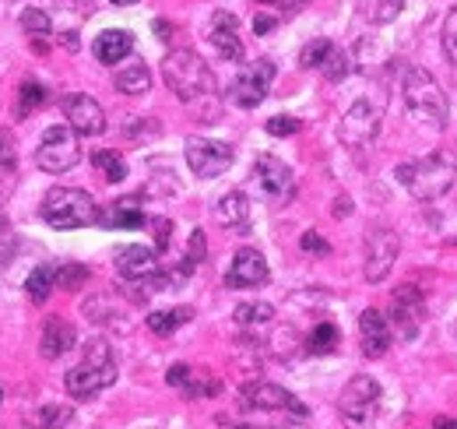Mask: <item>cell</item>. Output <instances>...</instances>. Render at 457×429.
Returning a JSON list of instances; mask_svg holds the SVG:
<instances>
[{"mask_svg":"<svg viewBox=\"0 0 457 429\" xmlns=\"http://www.w3.org/2000/svg\"><path fill=\"white\" fill-rule=\"evenodd\" d=\"M398 183L415 198V201H436L444 198L457 180V152L451 148H436L433 156L415 162H401L395 169Z\"/></svg>","mask_w":457,"mask_h":429,"instance_id":"1","label":"cell"},{"mask_svg":"<svg viewBox=\"0 0 457 429\" xmlns=\"http://www.w3.org/2000/svg\"><path fill=\"white\" fill-rule=\"evenodd\" d=\"M63 383H67V394H71L74 401H88V398H96L99 391L113 387L116 363H113L110 341H106V338H92V341L85 345V359L63 376Z\"/></svg>","mask_w":457,"mask_h":429,"instance_id":"2","label":"cell"},{"mask_svg":"<svg viewBox=\"0 0 457 429\" xmlns=\"http://www.w3.org/2000/svg\"><path fill=\"white\" fill-rule=\"evenodd\" d=\"M162 81L179 103H197L215 92V74L212 67L194 54V50H170L162 60Z\"/></svg>","mask_w":457,"mask_h":429,"instance_id":"3","label":"cell"},{"mask_svg":"<svg viewBox=\"0 0 457 429\" xmlns=\"http://www.w3.org/2000/svg\"><path fill=\"white\" fill-rule=\"evenodd\" d=\"M401 96L408 109L433 123V127H447V116H451V103H447V92L440 88V81L426 71V67H408L401 74Z\"/></svg>","mask_w":457,"mask_h":429,"instance_id":"4","label":"cell"},{"mask_svg":"<svg viewBox=\"0 0 457 429\" xmlns=\"http://www.w3.org/2000/svg\"><path fill=\"white\" fill-rule=\"evenodd\" d=\"M39 212L54 229H85V225H96V218H99L92 194H85L78 187H54L43 198Z\"/></svg>","mask_w":457,"mask_h":429,"instance_id":"5","label":"cell"},{"mask_svg":"<svg viewBox=\"0 0 457 429\" xmlns=\"http://www.w3.org/2000/svg\"><path fill=\"white\" fill-rule=\"evenodd\" d=\"M377 412H380V383L366 374L352 376L338 394V416L345 429H370Z\"/></svg>","mask_w":457,"mask_h":429,"instance_id":"6","label":"cell"},{"mask_svg":"<svg viewBox=\"0 0 457 429\" xmlns=\"http://www.w3.org/2000/svg\"><path fill=\"white\" fill-rule=\"evenodd\" d=\"M36 162H39V169H46V172H67V169H74L78 162H81V145H78V134L71 130V127H50L46 134H43V141H39V148H36Z\"/></svg>","mask_w":457,"mask_h":429,"instance_id":"7","label":"cell"},{"mask_svg":"<svg viewBox=\"0 0 457 429\" xmlns=\"http://www.w3.org/2000/svg\"><path fill=\"white\" fill-rule=\"evenodd\" d=\"M239 408L243 412H286L295 419H306V405L278 383H246L239 391Z\"/></svg>","mask_w":457,"mask_h":429,"instance_id":"8","label":"cell"},{"mask_svg":"<svg viewBox=\"0 0 457 429\" xmlns=\"http://www.w3.org/2000/svg\"><path fill=\"white\" fill-rule=\"evenodd\" d=\"M271 81H275V63L271 60H253L236 74V81L228 88V99L239 109L261 106L268 99V92H271Z\"/></svg>","mask_w":457,"mask_h":429,"instance_id":"9","label":"cell"},{"mask_svg":"<svg viewBox=\"0 0 457 429\" xmlns=\"http://www.w3.org/2000/svg\"><path fill=\"white\" fill-rule=\"evenodd\" d=\"M377 134H380V109L373 106V103H366V99L348 106V113L338 123V141H342L345 148H352V152L370 148L377 141Z\"/></svg>","mask_w":457,"mask_h":429,"instance_id":"10","label":"cell"},{"mask_svg":"<svg viewBox=\"0 0 457 429\" xmlns=\"http://www.w3.org/2000/svg\"><path fill=\"white\" fill-rule=\"evenodd\" d=\"M183 156H187L190 172L201 180H215L232 165V148L226 141H215V138H187Z\"/></svg>","mask_w":457,"mask_h":429,"instance_id":"11","label":"cell"},{"mask_svg":"<svg viewBox=\"0 0 457 429\" xmlns=\"http://www.w3.org/2000/svg\"><path fill=\"white\" fill-rule=\"evenodd\" d=\"M398 250H401V240L395 229H370L366 236V261H362V274L366 282H384L395 261H398Z\"/></svg>","mask_w":457,"mask_h":429,"instance_id":"12","label":"cell"},{"mask_svg":"<svg viewBox=\"0 0 457 429\" xmlns=\"http://www.w3.org/2000/svg\"><path fill=\"white\" fill-rule=\"evenodd\" d=\"M422 317H426V299H422L419 285H398L395 296H391V317H387V324L398 327L401 338H415Z\"/></svg>","mask_w":457,"mask_h":429,"instance_id":"13","label":"cell"},{"mask_svg":"<svg viewBox=\"0 0 457 429\" xmlns=\"http://www.w3.org/2000/svg\"><path fill=\"white\" fill-rule=\"evenodd\" d=\"M253 176H257L261 190H264L275 205H286V201L295 198V176H292V169H288L278 156H261L257 165H253Z\"/></svg>","mask_w":457,"mask_h":429,"instance_id":"14","label":"cell"},{"mask_svg":"<svg viewBox=\"0 0 457 429\" xmlns=\"http://www.w3.org/2000/svg\"><path fill=\"white\" fill-rule=\"evenodd\" d=\"M63 116H67V127L78 138H96V134L106 130V113H103V106L92 96H85V92L63 99Z\"/></svg>","mask_w":457,"mask_h":429,"instance_id":"15","label":"cell"},{"mask_svg":"<svg viewBox=\"0 0 457 429\" xmlns=\"http://www.w3.org/2000/svg\"><path fill=\"white\" fill-rule=\"evenodd\" d=\"M271 278V271H268V261H264V254L261 250H236V257H232V265L226 271V285L228 289H257V285H264Z\"/></svg>","mask_w":457,"mask_h":429,"instance_id":"16","label":"cell"},{"mask_svg":"<svg viewBox=\"0 0 457 429\" xmlns=\"http://www.w3.org/2000/svg\"><path fill=\"white\" fill-rule=\"evenodd\" d=\"M116 271L130 282H148L152 274H159V250L141 247V243L120 247L116 250Z\"/></svg>","mask_w":457,"mask_h":429,"instance_id":"17","label":"cell"},{"mask_svg":"<svg viewBox=\"0 0 457 429\" xmlns=\"http://www.w3.org/2000/svg\"><path fill=\"white\" fill-rule=\"evenodd\" d=\"M359 338H362V352L370 359L387 356V349H391V324H387V317L380 310H373V307L362 310V317H359Z\"/></svg>","mask_w":457,"mask_h":429,"instance_id":"18","label":"cell"},{"mask_svg":"<svg viewBox=\"0 0 457 429\" xmlns=\"http://www.w3.org/2000/svg\"><path fill=\"white\" fill-rule=\"evenodd\" d=\"M212 46L219 50L222 60H243V39H239V21L232 11H215L212 14Z\"/></svg>","mask_w":457,"mask_h":429,"instance_id":"19","label":"cell"},{"mask_svg":"<svg viewBox=\"0 0 457 429\" xmlns=\"http://www.w3.org/2000/svg\"><path fill=\"white\" fill-rule=\"evenodd\" d=\"M172 387H179L187 398H212V394H219L222 391V380H215V376L208 374H197V370H190V366H183V363H176L170 374H166Z\"/></svg>","mask_w":457,"mask_h":429,"instance_id":"20","label":"cell"},{"mask_svg":"<svg viewBox=\"0 0 457 429\" xmlns=\"http://www.w3.org/2000/svg\"><path fill=\"white\" fill-rule=\"evenodd\" d=\"M96 222L106 225V229H137V225H145L148 218L141 212V201H137V198H120L113 205H106Z\"/></svg>","mask_w":457,"mask_h":429,"instance_id":"21","label":"cell"},{"mask_svg":"<svg viewBox=\"0 0 457 429\" xmlns=\"http://www.w3.org/2000/svg\"><path fill=\"white\" fill-rule=\"evenodd\" d=\"M74 345H78V331L63 321V317H50V321L43 324V341H39V349H43L46 359H60V356L71 352Z\"/></svg>","mask_w":457,"mask_h":429,"instance_id":"22","label":"cell"},{"mask_svg":"<svg viewBox=\"0 0 457 429\" xmlns=\"http://www.w3.org/2000/svg\"><path fill=\"white\" fill-rule=\"evenodd\" d=\"M215 218L226 225V229H236V232H246L250 229V201L243 190H228L226 198L219 201L215 208Z\"/></svg>","mask_w":457,"mask_h":429,"instance_id":"23","label":"cell"},{"mask_svg":"<svg viewBox=\"0 0 457 429\" xmlns=\"http://www.w3.org/2000/svg\"><path fill=\"white\" fill-rule=\"evenodd\" d=\"M130 50H134V36L123 32V29H106L96 39V60L99 63H120L123 56H130Z\"/></svg>","mask_w":457,"mask_h":429,"instance_id":"24","label":"cell"},{"mask_svg":"<svg viewBox=\"0 0 457 429\" xmlns=\"http://www.w3.org/2000/svg\"><path fill=\"white\" fill-rule=\"evenodd\" d=\"M113 85H116V92H123V96H145V92L152 88V71H148L141 60H134V63H127L123 71H116Z\"/></svg>","mask_w":457,"mask_h":429,"instance_id":"25","label":"cell"},{"mask_svg":"<svg viewBox=\"0 0 457 429\" xmlns=\"http://www.w3.org/2000/svg\"><path fill=\"white\" fill-rule=\"evenodd\" d=\"M359 18L370 25H387L404 11V0H355Z\"/></svg>","mask_w":457,"mask_h":429,"instance_id":"26","label":"cell"},{"mask_svg":"<svg viewBox=\"0 0 457 429\" xmlns=\"http://www.w3.org/2000/svg\"><path fill=\"white\" fill-rule=\"evenodd\" d=\"M54 285H57V268H50V265H39V268L25 278V292H29L32 303H46L50 292H54Z\"/></svg>","mask_w":457,"mask_h":429,"instance_id":"27","label":"cell"},{"mask_svg":"<svg viewBox=\"0 0 457 429\" xmlns=\"http://www.w3.org/2000/svg\"><path fill=\"white\" fill-rule=\"evenodd\" d=\"M338 341H342V334H338V327L331 321H320L313 331H310V338H306V349L313 352V356H331L335 349H338Z\"/></svg>","mask_w":457,"mask_h":429,"instance_id":"28","label":"cell"},{"mask_svg":"<svg viewBox=\"0 0 457 429\" xmlns=\"http://www.w3.org/2000/svg\"><path fill=\"white\" fill-rule=\"evenodd\" d=\"M194 317V310L190 307H172V310H155L152 317H148V327L155 331V334H172L176 327H183V324Z\"/></svg>","mask_w":457,"mask_h":429,"instance_id":"29","label":"cell"},{"mask_svg":"<svg viewBox=\"0 0 457 429\" xmlns=\"http://www.w3.org/2000/svg\"><path fill=\"white\" fill-rule=\"evenodd\" d=\"M236 324L239 327H264V324L275 321V307H268V303H243V307H236Z\"/></svg>","mask_w":457,"mask_h":429,"instance_id":"30","label":"cell"},{"mask_svg":"<svg viewBox=\"0 0 457 429\" xmlns=\"http://www.w3.org/2000/svg\"><path fill=\"white\" fill-rule=\"evenodd\" d=\"M92 165H96V169H99V172H103L110 183H120V180L127 176V162L120 159L116 152H110V148L96 152V156H92Z\"/></svg>","mask_w":457,"mask_h":429,"instance_id":"31","label":"cell"},{"mask_svg":"<svg viewBox=\"0 0 457 429\" xmlns=\"http://www.w3.org/2000/svg\"><path fill=\"white\" fill-rule=\"evenodd\" d=\"M88 278H92V271L85 268V265H74V261H67V265H60L57 268V285L60 289H67V292L85 289Z\"/></svg>","mask_w":457,"mask_h":429,"instance_id":"32","label":"cell"},{"mask_svg":"<svg viewBox=\"0 0 457 429\" xmlns=\"http://www.w3.org/2000/svg\"><path fill=\"white\" fill-rule=\"evenodd\" d=\"M331 50H335L331 39H313V43H306V46L299 50V63H303V67H324Z\"/></svg>","mask_w":457,"mask_h":429,"instance_id":"33","label":"cell"},{"mask_svg":"<svg viewBox=\"0 0 457 429\" xmlns=\"http://www.w3.org/2000/svg\"><path fill=\"white\" fill-rule=\"evenodd\" d=\"M46 103V88L36 85V81H25L21 92H18V116H29L32 109H39Z\"/></svg>","mask_w":457,"mask_h":429,"instance_id":"34","label":"cell"},{"mask_svg":"<svg viewBox=\"0 0 457 429\" xmlns=\"http://www.w3.org/2000/svg\"><path fill=\"white\" fill-rule=\"evenodd\" d=\"M21 29L29 32V36H50V14L43 11V7H25L21 11Z\"/></svg>","mask_w":457,"mask_h":429,"instance_id":"35","label":"cell"},{"mask_svg":"<svg viewBox=\"0 0 457 429\" xmlns=\"http://www.w3.org/2000/svg\"><path fill=\"white\" fill-rule=\"evenodd\" d=\"M264 127H268V134H271V138H292V134H295L303 123H299L295 116H271Z\"/></svg>","mask_w":457,"mask_h":429,"instance_id":"36","label":"cell"},{"mask_svg":"<svg viewBox=\"0 0 457 429\" xmlns=\"http://www.w3.org/2000/svg\"><path fill=\"white\" fill-rule=\"evenodd\" d=\"M352 71V60L342 54V50H331V56H328V63H324V74L331 78V81H338V78H345Z\"/></svg>","mask_w":457,"mask_h":429,"instance_id":"37","label":"cell"},{"mask_svg":"<svg viewBox=\"0 0 457 429\" xmlns=\"http://www.w3.org/2000/svg\"><path fill=\"white\" fill-rule=\"evenodd\" d=\"M444 50H447L451 63L457 67V7L447 14V21H444Z\"/></svg>","mask_w":457,"mask_h":429,"instance_id":"38","label":"cell"},{"mask_svg":"<svg viewBox=\"0 0 457 429\" xmlns=\"http://www.w3.org/2000/svg\"><path fill=\"white\" fill-rule=\"evenodd\" d=\"M201 261H204V232L194 229V232H190V247H187V268L194 271Z\"/></svg>","mask_w":457,"mask_h":429,"instance_id":"39","label":"cell"},{"mask_svg":"<svg viewBox=\"0 0 457 429\" xmlns=\"http://www.w3.org/2000/svg\"><path fill=\"white\" fill-rule=\"evenodd\" d=\"M18 165V152H14V141L7 130H0V169H14Z\"/></svg>","mask_w":457,"mask_h":429,"instance_id":"40","label":"cell"},{"mask_svg":"<svg viewBox=\"0 0 457 429\" xmlns=\"http://www.w3.org/2000/svg\"><path fill=\"white\" fill-rule=\"evenodd\" d=\"M71 423V408H43V429H63Z\"/></svg>","mask_w":457,"mask_h":429,"instance_id":"41","label":"cell"},{"mask_svg":"<svg viewBox=\"0 0 457 429\" xmlns=\"http://www.w3.org/2000/svg\"><path fill=\"white\" fill-rule=\"evenodd\" d=\"M299 243H303V250H310V254H328V250H331V247H328V240H324V236H317L313 229H310V232H303V240H299Z\"/></svg>","mask_w":457,"mask_h":429,"instance_id":"42","label":"cell"},{"mask_svg":"<svg viewBox=\"0 0 457 429\" xmlns=\"http://www.w3.org/2000/svg\"><path fill=\"white\" fill-rule=\"evenodd\" d=\"M152 229H155V247H159V250H166V247H170L172 222L170 218H155V222H152Z\"/></svg>","mask_w":457,"mask_h":429,"instance_id":"43","label":"cell"},{"mask_svg":"<svg viewBox=\"0 0 457 429\" xmlns=\"http://www.w3.org/2000/svg\"><path fill=\"white\" fill-rule=\"evenodd\" d=\"M275 25H278V21H275L271 14H257V18H253V32H257V36H268Z\"/></svg>","mask_w":457,"mask_h":429,"instance_id":"44","label":"cell"},{"mask_svg":"<svg viewBox=\"0 0 457 429\" xmlns=\"http://www.w3.org/2000/svg\"><path fill=\"white\" fill-rule=\"evenodd\" d=\"M261 4H278V7H286V11H295V7H303L306 0H261Z\"/></svg>","mask_w":457,"mask_h":429,"instance_id":"45","label":"cell"},{"mask_svg":"<svg viewBox=\"0 0 457 429\" xmlns=\"http://www.w3.org/2000/svg\"><path fill=\"white\" fill-rule=\"evenodd\" d=\"M433 429H457V419H440V423H433Z\"/></svg>","mask_w":457,"mask_h":429,"instance_id":"46","label":"cell"},{"mask_svg":"<svg viewBox=\"0 0 457 429\" xmlns=\"http://www.w3.org/2000/svg\"><path fill=\"white\" fill-rule=\"evenodd\" d=\"M63 46H71V50H78V39H74V32H67V36H63Z\"/></svg>","mask_w":457,"mask_h":429,"instance_id":"47","label":"cell"},{"mask_svg":"<svg viewBox=\"0 0 457 429\" xmlns=\"http://www.w3.org/2000/svg\"><path fill=\"white\" fill-rule=\"evenodd\" d=\"M110 4H116V7H127V4H134V0H110Z\"/></svg>","mask_w":457,"mask_h":429,"instance_id":"48","label":"cell"},{"mask_svg":"<svg viewBox=\"0 0 457 429\" xmlns=\"http://www.w3.org/2000/svg\"><path fill=\"white\" fill-rule=\"evenodd\" d=\"M0 229H4V214H0Z\"/></svg>","mask_w":457,"mask_h":429,"instance_id":"49","label":"cell"},{"mask_svg":"<svg viewBox=\"0 0 457 429\" xmlns=\"http://www.w3.org/2000/svg\"><path fill=\"white\" fill-rule=\"evenodd\" d=\"M236 429H253V426H236Z\"/></svg>","mask_w":457,"mask_h":429,"instance_id":"50","label":"cell"}]
</instances>
